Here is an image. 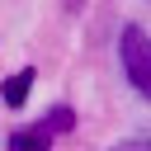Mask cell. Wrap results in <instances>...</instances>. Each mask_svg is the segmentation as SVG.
<instances>
[{
	"instance_id": "obj_1",
	"label": "cell",
	"mask_w": 151,
	"mask_h": 151,
	"mask_svg": "<svg viewBox=\"0 0 151 151\" xmlns=\"http://www.w3.org/2000/svg\"><path fill=\"white\" fill-rule=\"evenodd\" d=\"M118 57H123V71H127V85L137 94L151 99V33L142 24H127L123 38H118Z\"/></svg>"
},
{
	"instance_id": "obj_2",
	"label": "cell",
	"mask_w": 151,
	"mask_h": 151,
	"mask_svg": "<svg viewBox=\"0 0 151 151\" xmlns=\"http://www.w3.org/2000/svg\"><path fill=\"white\" fill-rule=\"evenodd\" d=\"M52 127L47 123H33V127H19V132H9V151H52Z\"/></svg>"
},
{
	"instance_id": "obj_3",
	"label": "cell",
	"mask_w": 151,
	"mask_h": 151,
	"mask_svg": "<svg viewBox=\"0 0 151 151\" xmlns=\"http://www.w3.org/2000/svg\"><path fill=\"white\" fill-rule=\"evenodd\" d=\"M33 80H38V71H33V66L14 71V76L0 85V99H5L9 109H24V104H28V90H33Z\"/></svg>"
},
{
	"instance_id": "obj_4",
	"label": "cell",
	"mask_w": 151,
	"mask_h": 151,
	"mask_svg": "<svg viewBox=\"0 0 151 151\" xmlns=\"http://www.w3.org/2000/svg\"><path fill=\"white\" fill-rule=\"evenodd\" d=\"M52 132H71L76 127V109H66V104H57V109H47V118H42Z\"/></svg>"
},
{
	"instance_id": "obj_5",
	"label": "cell",
	"mask_w": 151,
	"mask_h": 151,
	"mask_svg": "<svg viewBox=\"0 0 151 151\" xmlns=\"http://www.w3.org/2000/svg\"><path fill=\"white\" fill-rule=\"evenodd\" d=\"M113 151H151V137H146V142H123V146H113Z\"/></svg>"
}]
</instances>
